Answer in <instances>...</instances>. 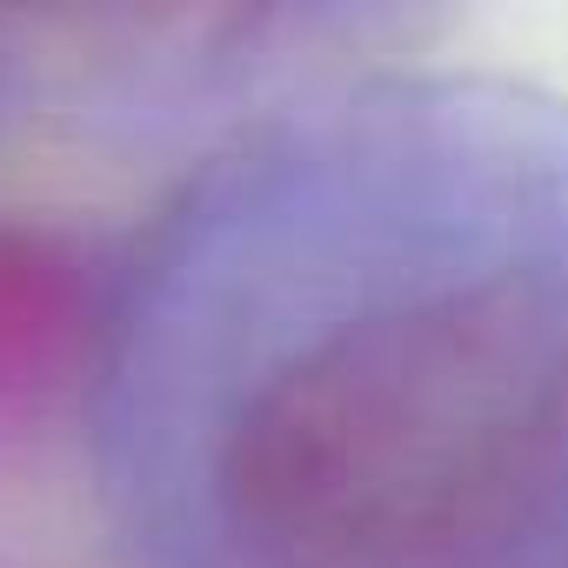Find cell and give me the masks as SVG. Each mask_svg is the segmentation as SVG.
Listing matches in <instances>:
<instances>
[{
  "instance_id": "obj_1",
  "label": "cell",
  "mask_w": 568,
  "mask_h": 568,
  "mask_svg": "<svg viewBox=\"0 0 568 568\" xmlns=\"http://www.w3.org/2000/svg\"><path fill=\"white\" fill-rule=\"evenodd\" d=\"M128 342L174 568H568V154L442 108L267 154Z\"/></svg>"
},
{
  "instance_id": "obj_2",
  "label": "cell",
  "mask_w": 568,
  "mask_h": 568,
  "mask_svg": "<svg viewBox=\"0 0 568 568\" xmlns=\"http://www.w3.org/2000/svg\"><path fill=\"white\" fill-rule=\"evenodd\" d=\"M94 322L88 261L41 227H0V442L41 428L74 395Z\"/></svg>"
}]
</instances>
